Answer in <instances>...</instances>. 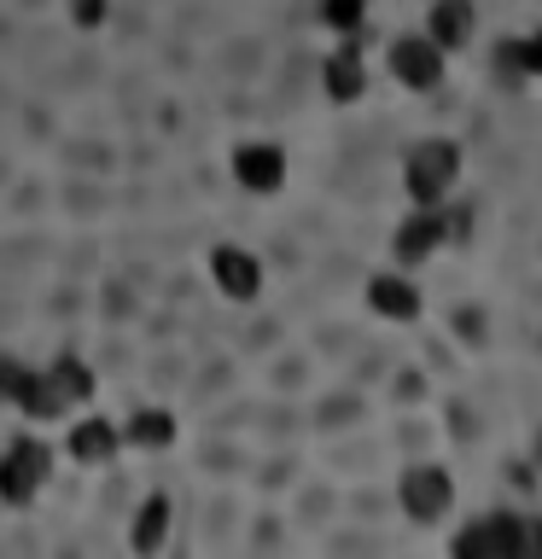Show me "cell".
Masks as SVG:
<instances>
[{
  "label": "cell",
  "mask_w": 542,
  "mask_h": 559,
  "mask_svg": "<svg viewBox=\"0 0 542 559\" xmlns=\"http://www.w3.org/2000/svg\"><path fill=\"white\" fill-rule=\"evenodd\" d=\"M122 443H129V449H169V443H175V414H169V408H140V414H129Z\"/></svg>",
  "instance_id": "2e32d148"
},
{
  "label": "cell",
  "mask_w": 542,
  "mask_h": 559,
  "mask_svg": "<svg viewBox=\"0 0 542 559\" xmlns=\"http://www.w3.org/2000/svg\"><path fill=\"white\" fill-rule=\"evenodd\" d=\"M455 554H496V559H525L531 554V524H519L514 513H484L479 524H467L455 536Z\"/></svg>",
  "instance_id": "277c9868"
},
{
  "label": "cell",
  "mask_w": 542,
  "mask_h": 559,
  "mask_svg": "<svg viewBox=\"0 0 542 559\" xmlns=\"http://www.w3.org/2000/svg\"><path fill=\"white\" fill-rule=\"evenodd\" d=\"M210 280H216V292L227 304H251L262 292V262L245 251V245H216V251H210Z\"/></svg>",
  "instance_id": "9c48e42d"
},
{
  "label": "cell",
  "mask_w": 542,
  "mask_h": 559,
  "mask_svg": "<svg viewBox=\"0 0 542 559\" xmlns=\"http://www.w3.org/2000/svg\"><path fill=\"white\" fill-rule=\"evenodd\" d=\"M397 496H402V513H409V519L437 524L455 507V478L444 466H409V472H402V484H397Z\"/></svg>",
  "instance_id": "5b68a950"
},
{
  "label": "cell",
  "mask_w": 542,
  "mask_h": 559,
  "mask_svg": "<svg viewBox=\"0 0 542 559\" xmlns=\"http://www.w3.org/2000/svg\"><path fill=\"white\" fill-rule=\"evenodd\" d=\"M455 181H461V146L455 140H420L402 164V187H409L414 204H449Z\"/></svg>",
  "instance_id": "6da1fadb"
},
{
  "label": "cell",
  "mask_w": 542,
  "mask_h": 559,
  "mask_svg": "<svg viewBox=\"0 0 542 559\" xmlns=\"http://www.w3.org/2000/svg\"><path fill=\"white\" fill-rule=\"evenodd\" d=\"M519 64H525V82H542V29L519 35Z\"/></svg>",
  "instance_id": "ac0fdd59"
},
{
  "label": "cell",
  "mask_w": 542,
  "mask_h": 559,
  "mask_svg": "<svg viewBox=\"0 0 542 559\" xmlns=\"http://www.w3.org/2000/svg\"><path fill=\"white\" fill-rule=\"evenodd\" d=\"M321 87L332 105H356L367 94V64L356 47H332V59L321 64Z\"/></svg>",
  "instance_id": "8fae6325"
},
{
  "label": "cell",
  "mask_w": 542,
  "mask_h": 559,
  "mask_svg": "<svg viewBox=\"0 0 542 559\" xmlns=\"http://www.w3.org/2000/svg\"><path fill=\"white\" fill-rule=\"evenodd\" d=\"M117 449H122V426H117V419L94 414V419H76V426H70V461H76V466H111Z\"/></svg>",
  "instance_id": "30bf717a"
},
{
  "label": "cell",
  "mask_w": 542,
  "mask_h": 559,
  "mask_svg": "<svg viewBox=\"0 0 542 559\" xmlns=\"http://www.w3.org/2000/svg\"><path fill=\"white\" fill-rule=\"evenodd\" d=\"M444 59L449 52L432 41V35H397L391 41V76L402 87H414V94H426V87L444 82Z\"/></svg>",
  "instance_id": "8992f818"
},
{
  "label": "cell",
  "mask_w": 542,
  "mask_h": 559,
  "mask_svg": "<svg viewBox=\"0 0 542 559\" xmlns=\"http://www.w3.org/2000/svg\"><path fill=\"white\" fill-rule=\"evenodd\" d=\"M105 12H111L105 0H76V7H70V17H76L82 29H99V24H105Z\"/></svg>",
  "instance_id": "ffe728a7"
},
{
  "label": "cell",
  "mask_w": 542,
  "mask_h": 559,
  "mask_svg": "<svg viewBox=\"0 0 542 559\" xmlns=\"http://www.w3.org/2000/svg\"><path fill=\"white\" fill-rule=\"evenodd\" d=\"M496 70H502V82H507V87H525V64H519V41H502V47H496Z\"/></svg>",
  "instance_id": "d6986e66"
},
{
  "label": "cell",
  "mask_w": 542,
  "mask_h": 559,
  "mask_svg": "<svg viewBox=\"0 0 542 559\" xmlns=\"http://www.w3.org/2000/svg\"><path fill=\"white\" fill-rule=\"evenodd\" d=\"M367 309L385 314V321H414L420 314V286L402 274H374L367 280Z\"/></svg>",
  "instance_id": "4fadbf2b"
},
{
  "label": "cell",
  "mask_w": 542,
  "mask_h": 559,
  "mask_svg": "<svg viewBox=\"0 0 542 559\" xmlns=\"http://www.w3.org/2000/svg\"><path fill=\"white\" fill-rule=\"evenodd\" d=\"M47 478H52V449L42 437H12L0 449V501L7 507H30Z\"/></svg>",
  "instance_id": "7a4b0ae2"
},
{
  "label": "cell",
  "mask_w": 542,
  "mask_h": 559,
  "mask_svg": "<svg viewBox=\"0 0 542 559\" xmlns=\"http://www.w3.org/2000/svg\"><path fill=\"white\" fill-rule=\"evenodd\" d=\"M444 239H449V210H444V204H437V210H432V204H414V216L397 227L391 251H397L402 269H414V262H426Z\"/></svg>",
  "instance_id": "ba28073f"
},
{
  "label": "cell",
  "mask_w": 542,
  "mask_h": 559,
  "mask_svg": "<svg viewBox=\"0 0 542 559\" xmlns=\"http://www.w3.org/2000/svg\"><path fill=\"white\" fill-rule=\"evenodd\" d=\"M47 384L59 391L64 408H82V402H94V367L82 356H52L47 361Z\"/></svg>",
  "instance_id": "5bb4252c"
},
{
  "label": "cell",
  "mask_w": 542,
  "mask_h": 559,
  "mask_svg": "<svg viewBox=\"0 0 542 559\" xmlns=\"http://www.w3.org/2000/svg\"><path fill=\"white\" fill-rule=\"evenodd\" d=\"M537 461H542V431H537Z\"/></svg>",
  "instance_id": "44dd1931"
},
{
  "label": "cell",
  "mask_w": 542,
  "mask_h": 559,
  "mask_svg": "<svg viewBox=\"0 0 542 559\" xmlns=\"http://www.w3.org/2000/svg\"><path fill=\"white\" fill-rule=\"evenodd\" d=\"M0 402H17L30 419H64L70 414L59 402V391L47 384V367H30L17 356H0Z\"/></svg>",
  "instance_id": "3957f363"
},
{
  "label": "cell",
  "mask_w": 542,
  "mask_h": 559,
  "mask_svg": "<svg viewBox=\"0 0 542 559\" xmlns=\"http://www.w3.org/2000/svg\"><path fill=\"white\" fill-rule=\"evenodd\" d=\"M362 17H367V0H321V24L339 35H356Z\"/></svg>",
  "instance_id": "e0dca14e"
},
{
  "label": "cell",
  "mask_w": 542,
  "mask_h": 559,
  "mask_svg": "<svg viewBox=\"0 0 542 559\" xmlns=\"http://www.w3.org/2000/svg\"><path fill=\"white\" fill-rule=\"evenodd\" d=\"M472 29H479V12H472V0H432V12H426V35L444 52L455 47H467L472 41Z\"/></svg>",
  "instance_id": "7c38bea8"
},
{
  "label": "cell",
  "mask_w": 542,
  "mask_h": 559,
  "mask_svg": "<svg viewBox=\"0 0 542 559\" xmlns=\"http://www.w3.org/2000/svg\"><path fill=\"white\" fill-rule=\"evenodd\" d=\"M169 536V496H146L134 507V524H129V548L134 554H157Z\"/></svg>",
  "instance_id": "9a60e30c"
},
{
  "label": "cell",
  "mask_w": 542,
  "mask_h": 559,
  "mask_svg": "<svg viewBox=\"0 0 542 559\" xmlns=\"http://www.w3.org/2000/svg\"><path fill=\"white\" fill-rule=\"evenodd\" d=\"M234 181L245 192H257V199H269V192L286 187V152H280L274 140H245L234 152Z\"/></svg>",
  "instance_id": "52a82bcc"
}]
</instances>
